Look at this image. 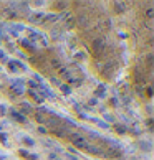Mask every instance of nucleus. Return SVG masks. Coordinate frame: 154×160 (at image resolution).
<instances>
[{"instance_id": "1", "label": "nucleus", "mask_w": 154, "mask_h": 160, "mask_svg": "<svg viewBox=\"0 0 154 160\" xmlns=\"http://www.w3.org/2000/svg\"><path fill=\"white\" fill-rule=\"evenodd\" d=\"M70 139H72V142H73V144L76 145V147H80V149H86V139L85 137H83V135H80V134H72V135H70Z\"/></svg>"}, {"instance_id": "2", "label": "nucleus", "mask_w": 154, "mask_h": 160, "mask_svg": "<svg viewBox=\"0 0 154 160\" xmlns=\"http://www.w3.org/2000/svg\"><path fill=\"white\" fill-rule=\"evenodd\" d=\"M103 46H104V40L103 38H96V40H94V43H93L94 50H103Z\"/></svg>"}, {"instance_id": "3", "label": "nucleus", "mask_w": 154, "mask_h": 160, "mask_svg": "<svg viewBox=\"0 0 154 160\" xmlns=\"http://www.w3.org/2000/svg\"><path fill=\"white\" fill-rule=\"evenodd\" d=\"M86 150L88 152H93L94 155H101V153H103V150H99L98 147H91V145H86Z\"/></svg>"}, {"instance_id": "4", "label": "nucleus", "mask_w": 154, "mask_h": 160, "mask_svg": "<svg viewBox=\"0 0 154 160\" xmlns=\"http://www.w3.org/2000/svg\"><path fill=\"white\" fill-rule=\"evenodd\" d=\"M146 17L151 20L152 17H154V10H152V8H147V10H146Z\"/></svg>"}, {"instance_id": "5", "label": "nucleus", "mask_w": 154, "mask_h": 160, "mask_svg": "<svg viewBox=\"0 0 154 160\" xmlns=\"http://www.w3.org/2000/svg\"><path fill=\"white\" fill-rule=\"evenodd\" d=\"M48 124H50V126H58V121H56V119H50Z\"/></svg>"}, {"instance_id": "6", "label": "nucleus", "mask_w": 154, "mask_h": 160, "mask_svg": "<svg viewBox=\"0 0 154 160\" xmlns=\"http://www.w3.org/2000/svg\"><path fill=\"white\" fill-rule=\"evenodd\" d=\"M80 23L83 25V23H86V17H80Z\"/></svg>"}]
</instances>
